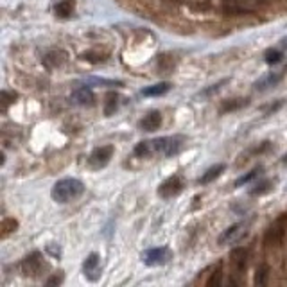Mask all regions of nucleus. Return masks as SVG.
Returning a JSON list of instances; mask_svg holds the SVG:
<instances>
[{
  "mask_svg": "<svg viewBox=\"0 0 287 287\" xmlns=\"http://www.w3.org/2000/svg\"><path fill=\"white\" fill-rule=\"evenodd\" d=\"M160 126H162V113L160 112L147 113L146 117L138 122V128L144 129V131H149V133H151V131H156Z\"/></svg>",
  "mask_w": 287,
  "mask_h": 287,
  "instance_id": "nucleus-10",
  "label": "nucleus"
},
{
  "mask_svg": "<svg viewBox=\"0 0 287 287\" xmlns=\"http://www.w3.org/2000/svg\"><path fill=\"white\" fill-rule=\"evenodd\" d=\"M286 223H287V214L278 217L275 223H273V226H271L270 232H268V237H266V242H268V244H276V242H280L282 235H284V228H286Z\"/></svg>",
  "mask_w": 287,
  "mask_h": 287,
  "instance_id": "nucleus-9",
  "label": "nucleus"
},
{
  "mask_svg": "<svg viewBox=\"0 0 287 287\" xmlns=\"http://www.w3.org/2000/svg\"><path fill=\"white\" fill-rule=\"evenodd\" d=\"M183 187H185V182H183L182 176H170V178H167L162 185L158 187V194L162 196V198H165V200H169V198H174V196H178V194L182 192Z\"/></svg>",
  "mask_w": 287,
  "mask_h": 287,
  "instance_id": "nucleus-6",
  "label": "nucleus"
},
{
  "mask_svg": "<svg viewBox=\"0 0 287 287\" xmlns=\"http://www.w3.org/2000/svg\"><path fill=\"white\" fill-rule=\"evenodd\" d=\"M282 58H284V52L278 51V49H270V51H266V52H264V61H266L268 65L280 63Z\"/></svg>",
  "mask_w": 287,
  "mask_h": 287,
  "instance_id": "nucleus-21",
  "label": "nucleus"
},
{
  "mask_svg": "<svg viewBox=\"0 0 287 287\" xmlns=\"http://www.w3.org/2000/svg\"><path fill=\"white\" fill-rule=\"evenodd\" d=\"M221 266H223V264H221V262L217 264V271H216V273H214V275H212L210 280L206 282L208 286H214V284H216V286H217V284H221Z\"/></svg>",
  "mask_w": 287,
  "mask_h": 287,
  "instance_id": "nucleus-26",
  "label": "nucleus"
},
{
  "mask_svg": "<svg viewBox=\"0 0 287 287\" xmlns=\"http://www.w3.org/2000/svg\"><path fill=\"white\" fill-rule=\"evenodd\" d=\"M47 252H51V253H52L54 257H59V255H61V250H59V248H58V250H56V248L49 246V248H47Z\"/></svg>",
  "mask_w": 287,
  "mask_h": 287,
  "instance_id": "nucleus-28",
  "label": "nucleus"
},
{
  "mask_svg": "<svg viewBox=\"0 0 287 287\" xmlns=\"http://www.w3.org/2000/svg\"><path fill=\"white\" fill-rule=\"evenodd\" d=\"M83 192H84L83 182H79L76 178H63V180L54 183L51 196H52L54 201L65 205V203H70V201L77 200L79 196H83Z\"/></svg>",
  "mask_w": 287,
  "mask_h": 287,
  "instance_id": "nucleus-1",
  "label": "nucleus"
},
{
  "mask_svg": "<svg viewBox=\"0 0 287 287\" xmlns=\"http://www.w3.org/2000/svg\"><path fill=\"white\" fill-rule=\"evenodd\" d=\"M280 81H282L280 74H268V76H264L262 79H258V81L255 83V90H258V92H264V90H268V88L278 84Z\"/></svg>",
  "mask_w": 287,
  "mask_h": 287,
  "instance_id": "nucleus-14",
  "label": "nucleus"
},
{
  "mask_svg": "<svg viewBox=\"0 0 287 287\" xmlns=\"http://www.w3.org/2000/svg\"><path fill=\"white\" fill-rule=\"evenodd\" d=\"M282 162H284V164H287V152H286V156H284V160H282Z\"/></svg>",
  "mask_w": 287,
  "mask_h": 287,
  "instance_id": "nucleus-29",
  "label": "nucleus"
},
{
  "mask_svg": "<svg viewBox=\"0 0 287 287\" xmlns=\"http://www.w3.org/2000/svg\"><path fill=\"white\" fill-rule=\"evenodd\" d=\"M104 99H106L104 101V115L106 117H112L118 108V94H115V92H108Z\"/></svg>",
  "mask_w": 287,
  "mask_h": 287,
  "instance_id": "nucleus-16",
  "label": "nucleus"
},
{
  "mask_svg": "<svg viewBox=\"0 0 287 287\" xmlns=\"http://www.w3.org/2000/svg\"><path fill=\"white\" fill-rule=\"evenodd\" d=\"M43 63L47 65L49 68H56V67H61L65 63V52L61 51H52L49 52L45 58H43Z\"/></svg>",
  "mask_w": 287,
  "mask_h": 287,
  "instance_id": "nucleus-17",
  "label": "nucleus"
},
{
  "mask_svg": "<svg viewBox=\"0 0 287 287\" xmlns=\"http://www.w3.org/2000/svg\"><path fill=\"white\" fill-rule=\"evenodd\" d=\"M248 104L246 99H235L234 102H230V101H226L221 108H219V112L221 113H226V112H234V110H237V108H240V106Z\"/></svg>",
  "mask_w": 287,
  "mask_h": 287,
  "instance_id": "nucleus-22",
  "label": "nucleus"
},
{
  "mask_svg": "<svg viewBox=\"0 0 287 287\" xmlns=\"http://www.w3.org/2000/svg\"><path fill=\"white\" fill-rule=\"evenodd\" d=\"M170 90L169 83H158V84H151L142 90V95L144 97H158V95H165Z\"/></svg>",
  "mask_w": 287,
  "mask_h": 287,
  "instance_id": "nucleus-15",
  "label": "nucleus"
},
{
  "mask_svg": "<svg viewBox=\"0 0 287 287\" xmlns=\"http://www.w3.org/2000/svg\"><path fill=\"white\" fill-rule=\"evenodd\" d=\"M242 228H244V224H242V223H237V224H234V226L226 228L223 234L217 237V244H221V246H223V244H228V242H234V240H237V237L240 235Z\"/></svg>",
  "mask_w": 287,
  "mask_h": 287,
  "instance_id": "nucleus-11",
  "label": "nucleus"
},
{
  "mask_svg": "<svg viewBox=\"0 0 287 287\" xmlns=\"http://www.w3.org/2000/svg\"><path fill=\"white\" fill-rule=\"evenodd\" d=\"M83 273L90 282L99 280L101 276V258L97 253H90L86 257V260L83 262Z\"/></svg>",
  "mask_w": 287,
  "mask_h": 287,
  "instance_id": "nucleus-7",
  "label": "nucleus"
},
{
  "mask_svg": "<svg viewBox=\"0 0 287 287\" xmlns=\"http://www.w3.org/2000/svg\"><path fill=\"white\" fill-rule=\"evenodd\" d=\"M54 11L59 18H68L72 17V11H74V0H59Z\"/></svg>",
  "mask_w": 287,
  "mask_h": 287,
  "instance_id": "nucleus-18",
  "label": "nucleus"
},
{
  "mask_svg": "<svg viewBox=\"0 0 287 287\" xmlns=\"http://www.w3.org/2000/svg\"><path fill=\"white\" fill-rule=\"evenodd\" d=\"M185 142H187V138L183 135L160 136V138L149 140V156H152V154H162L165 158L176 156L185 147Z\"/></svg>",
  "mask_w": 287,
  "mask_h": 287,
  "instance_id": "nucleus-2",
  "label": "nucleus"
},
{
  "mask_svg": "<svg viewBox=\"0 0 287 287\" xmlns=\"http://www.w3.org/2000/svg\"><path fill=\"white\" fill-rule=\"evenodd\" d=\"M70 101L77 106H92L95 102V95L88 86H79L72 92Z\"/></svg>",
  "mask_w": 287,
  "mask_h": 287,
  "instance_id": "nucleus-8",
  "label": "nucleus"
},
{
  "mask_svg": "<svg viewBox=\"0 0 287 287\" xmlns=\"http://www.w3.org/2000/svg\"><path fill=\"white\" fill-rule=\"evenodd\" d=\"M260 172H262V167L258 165V167H255L253 170H250V172H246V174H242L240 178H237V180H235V183H234V187H242V185H246V183L253 182V180H255V178H257Z\"/></svg>",
  "mask_w": 287,
  "mask_h": 287,
  "instance_id": "nucleus-19",
  "label": "nucleus"
},
{
  "mask_svg": "<svg viewBox=\"0 0 287 287\" xmlns=\"http://www.w3.org/2000/svg\"><path fill=\"white\" fill-rule=\"evenodd\" d=\"M266 276H268V268H266V266H260L257 270L255 284H257V286H264V284H266Z\"/></svg>",
  "mask_w": 287,
  "mask_h": 287,
  "instance_id": "nucleus-24",
  "label": "nucleus"
},
{
  "mask_svg": "<svg viewBox=\"0 0 287 287\" xmlns=\"http://www.w3.org/2000/svg\"><path fill=\"white\" fill-rule=\"evenodd\" d=\"M228 81H230L228 77H226V79H221L219 83H216V84H212L210 88H206V90L200 92V97H208V95H212L214 92H219V90H221V86H223V84H226Z\"/></svg>",
  "mask_w": 287,
  "mask_h": 287,
  "instance_id": "nucleus-23",
  "label": "nucleus"
},
{
  "mask_svg": "<svg viewBox=\"0 0 287 287\" xmlns=\"http://www.w3.org/2000/svg\"><path fill=\"white\" fill-rule=\"evenodd\" d=\"M63 282V275H59V276H52V278H49L47 284L49 286H52V284H61Z\"/></svg>",
  "mask_w": 287,
  "mask_h": 287,
  "instance_id": "nucleus-27",
  "label": "nucleus"
},
{
  "mask_svg": "<svg viewBox=\"0 0 287 287\" xmlns=\"http://www.w3.org/2000/svg\"><path fill=\"white\" fill-rule=\"evenodd\" d=\"M172 258V252L167 246L151 248L147 252L142 253V262L149 266V268H156V266H164V264L170 262Z\"/></svg>",
  "mask_w": 287,
  "mask_h": 287,
  "instance_id": "nucleus-4",
  "label": "nucleus"
},
{
  "mask_svg": "<svg viewBox=\"0 0 287 287\" xmlns=\"http://www.w3.org/2000/svg\"><path fill=\"white\" fill-rule=\"evenodd\" d=\"M43 271H49V264L43 260L40 252H33L31 255H27L24 258V262H22V273L25 276L38 278V276H41Z\"/></svg>",
  "mask_w": 287,
  "mask_h": 287,
  "instance_id": "nucleus-3",
  "label": "nucleus"
},
{
  "mask_svg": "<svg viewBox=\"0 0 287 287\" xmlns=\"http://www.w3.org/2000/svg\"><path fill=\"white\" fill-rule=\"evenodd\" d=\"M232 264L235 266V271L237 273H242L246 270V264H248V250L244 248H237L232 252Z\"/></svg>",
  "mask_w": 287,
  "mask_h": 287,
  "instance_id": "nucleus-12",
  "label": "nucleus"
},
{
  "mask_svg": "<svg viewBox=\"0 0 287 287\" xmlns=\"http://www.w3.org/2000/svg\"><path fill=\"white\" fill-rule=\"evenodd\" d=\"M224 169H226V165L224 164H217V165H212L210 169L206 170L205 174L201 176L200 178V183L201 185H206V183H212L216 178H219V176L223 174L224 172Z\"/></svg>",
  "mask_w": 287,
  "mask_h": 287,
  "instance_id": "nucleus-13",
  "label": "nucleus"
},
{
  "mask_svg": "<svg viewBox=\"0 0 287 287\" xmlns=\"http://www.w3.org/2000/svg\"><path fill=\"white\" fill-rule=\"evenodd\" d=\"M273 183H275L273 180H262V182L255 183V187L250 190V194H252V196H262V194L270 192L271 187H273Z\"/></svg>",
  "mask_w": 287,
  "mask_h": 287,
  "instance_id": "nucleus-20",
  "label": "nucleus"
},
{
  "mask_svg": "<svg viewBox=\"0 0 287 287\" xmlns=\"http://www.w3.org/2000/svg\"><path fill=\"white\" fill-rule=\"evenodd\" d=\"M90 81L95 83V84H108V86H122V83H120V81H110V79H99V77H92Z\"/></svg>",
  "mask_w": 287,
  "mask_h": 287,
  "instance_id": "nucleus-25",
  "label": "nucleus"
},
{
  "mask_svg": "<svg viewBox=\"0 0 287 287\" xmlns=\"http://www.w3.org/2000/svg\"><path fill=\"white\" fill-rule=\"evenodd\" d=\"M113 152H115V147L113 146L95 147L94 151L90 152V156H88V165L92 169H102V167H106V165L110 164Z\"/></svg>",
  "mask_w": 287,
  "mask_h": 287,
  "instance_id": "nucleus-5",
  "label": "nucleus"
}]
</instances>
